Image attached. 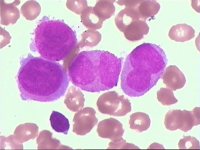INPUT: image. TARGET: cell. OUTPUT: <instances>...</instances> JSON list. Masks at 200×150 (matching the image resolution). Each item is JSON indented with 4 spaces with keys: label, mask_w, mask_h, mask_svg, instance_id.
Listing matches in <instances>:
<instances>
[{
    "label": "cell",
    "mask_w": 200,
    "mask_h": 150,
    "mask_svg": "<svg viewBox=\"0 0 200 150\" xmlns=\"http://www.w3.org/2000/svg\"><path fill=\"white\" fill-rule=\"evenodd\" d=\"M149 28L146 21L136 20L132 21L126 28L123 33L125 38L131 41L143 39L149 32Z\"/></svg>",
    "instance_id": "obj_12"
},
{
    "label": "cell",
    "mask_w": 200,
    "mask_h": 150,
    "mask_svg": "<svg viewBox=\"0 0 200 150\" xmlns=\"http://www.w3.org/2000/svg\"><path fill=\"white\" fill-rule=\"evenodd\" d=\"M84 96L79 88L77 89L75 87L72 86L68 90L64 103L71 111L78 112L84 106L85 101Z\"/></svg>",
    "instance_id": "obj_13"
},
{
    "label": "cell",
    "mask_w": 200,
    "mask_h": 150,
    "mask_svg": "<svg viewBox=\"0 0 200 150\" xmlns=\"http://www.w3.org/2000/svg\"><path fill=\"white\" fill-rule=\"evenodd\" d=\"M41 8L39 3L34 0H29L21 6V12L23 16L27 20L32 21L39 15Z\"/></svg>",
    "instance_id": "obj_18"
},
{
    "label": "cell",
    "mask_w": 200,
    "mask_h": 150,
    "mask_svg": "<svg viewBox=\"0 0 200 150\" xmlns=\"http://www.w3.org/2000/svg\"><path fill=\"white\" fill-rule=\"evenodd\" d=\"M195 33V30L190 25L185 23L179 24L172 27L168 36L176 42H183L193 38Z\"/></svg>",
    "instance_id": "obj_14"
},
{
    "label": "cell",
    "mask_w": 200,
    "mask_h": 150,
    "mask_svg": "<svg viewBox=\"0 0 200 150\" xmlns=\"http://www.w3.org/2000/svg\"><path fill=\"white\" fill-rule=\"evenodd\" d=\"M0 1V24L8 26L14 24L20 17L19 10L16 7L20 3V0H15L10 3H6L3 0Z\"/></svg>",
    "instance_id": "obj_11"
},
{
    "label": "cell",
    "mask_w": 200,
    "mask_h": 150,
    "mask_svg": "<svg viewBox=\"0 0 200 150\" xmlns=\"http://www.w3.org/2000/svg\"><path fill=\"white\" fill-rule=\"evenodd\" d=\"M183 136L178 143L179 149H200L199 142L196 138L190 136Z\"/></svg>",
    "instance_id": "obj_22"
},
{
    "label": "cell",
    "mask_w": 200,
    "mask_h": 150,
    "mask_svg": "<svg viewBox=\"0 0 200 150\" xmlns=\"http://www.w3.org/2000/svg\"><path fill=\"white\" fill-rule=\"evenodd\" d=\"M147 149H165L162 145L155 142L151 144Z\"/></svg>",
    "instance_id": "obj_24"
},
{
    "label": "cell",
    "mask_w": 200,
    "mask_h": 150,
    "mask_svg": "<svg viewBox=\"0 0 200 150\" xmlns=\"http://www.w3.org/2000/svg\"><path fill=\"white\" fill-rule=\"evenodd\" d=\"M161 78L166 87L173 91L182 88L186 80L183 73L175 65H170L164 70Z\"/></svg>",
    "instance_id": "obj_10"
},
{
    "label": "cell",
    "mask_w": 200,
    "mask_h": 150,
    "mask_svg": "<svg viewBox=\"0 0 200 150\" xmlns=\"http://www.w3.org/2000/svg\"><path fill=\"white\" fill-rule=\"evenodd\" d=\"M93 108L85 107L75 114L73 131L77 135L84 136L89 133L97 125L98 120Z\"/></svg>",
    "instance_id": "obj_8"
},
{
    "label": "cell",
    "mask_w": 200,
    "mask_h": 150,
    "mask_svg": "<svg viewBox=\"0 0 200 150\" xmlns=\"http://www.w3.org/2000/svg\"><path fill=\"white\" fill-rule=\"evenodd\" d=\"M52 133L48 130H44L40 133L38 137L42 139V142L41 145H43L44 147L43 149H60L59 147H63L65 149H72L68 147L63 145L61 144L60 141L58 140L52 138Z\"/></svg>",
    "instance_id": "obj_19"
},
{
    "label": "cell",
    "mask_w": 200,
    "mask_h": 150,
    "mask_svg": "<svg viewBox=\"0 0 200 150\" xmlns=\"http://www.w3.org/2000/svg\"><path fill=\"white\" fill-rule=\"evenodd\" d=\"M97 131L100 137L109 138L114 142H119L123 139L122 136L124 132L122 124L112 117L100 121Z\"/></svg>",
    "instance_id": "obj_9"
},
{
    "label": "cell",
    "mask_w": 200,
    "mask_h": 150,
    "mask_svg": "<svg viewBox=\"0 0 200 150\" xmlns=\"http://www.w3.org/2000/svg\"><path fill=\"white\" fill-rule=\"evenodd\" d=\"M129 124L130 128L138 132H141L147 130L150 127L151 120L147 114L137 112L130 116Z\"/></svg>",
    "instance_id": "obj_16"
},
{
    "label": "cell",
    "mask_w": 200,
    "mask_h": 150,
    "mask_svg": "<svg viewBox=\"0 0 200 150\" xmlns=\"http://www.w3.org/2000/svg\"><path fill=\"white\" fill-rule=\"evenodd\" d=\"M116 0H99L97 1L92 11L100 20L103 22L114 14L115 7L114 3Z\"/></svg>",
    "instance_id": "obj_15"
},
{
    "label": "cell",
    "mask_w": 200,
    "mask_h": 150,
    "mask_svg": "<svg viewBox=\"0 0 200 150\" xmlns=\"http://www.w3.org/2000/svg\"><path fill=\"white\" fill-rule=\"evenodd\" d=\"M20 64L17 82L23 100L52 102L64 95L69 79L59 63L29 53Z\"/></svg>",
    "instance_id": "obj_1"
},
{
    "label": "cell",
    "mask_w": 200,
    "mask_h": 150,
    "mask_svg": "<svg viewBox=\"0 0 200 150\" xmlns=\"http://www.w3.org/2000/svg\"><path fill=\"white\" fill-rule=\"evenodd\" d=\"M116 3L128 7L135 20L146 21L149 17H153L160 8L156 0H118Z\"/></svg>",
    "instance_id": "obj_7"
},
{
    "label": "cell",
    "mask_w": 200,
    "mask_h": 150,
    "mask_svg": "<svg viewBox=\"0 0 200 150\" xmlns=\"http://www.w3.org/2000/svg\"><path fill=\"white\" fill-rule=\"evenodd\" d=\"M157 98L163 105H170L175 104L178 100L175 97L173 91L170 88H161L157 91Z\"/></svg>",
    "instance_id": "obj_20"
},
{
    "label": "cell",
    "mask_w": 200,
    "mask_h": 150,
    "mask_svg": "<svg viewBox=\"0 0 200 150\" xmlns=\"http://www.w3.org/2000/svg\"><path fill=\"white\" fill-rule=\"evenodd\" d=\"M97 105L101 113L113 116H123L132 110L129 100L115 91H109L101 95Z\"/></svg>",
    "instance_id": "obj_6"
},
{
    "label": "cell",
    "mask_w": 200,
    "mask_h": 150,
    "mask_svg": "<svg viewBox=\"0 0 200 150\" xmlns=\"http://www.w3.org/2000/svg\"><path fill=\"white\" fill-rule=\"evenodd\" d=\"M123 60L107 51H81L68 65L69 79L74 85L86 91L108 90L117 85Z\"/></svg>",
    "instance_id": "obj_2"
},
{
    "label": "cell",
    "mask_w": 200,
    "mask_h": 150,
    "mask_svg": "<svg viewBox=\"0 0 200 150\" xmlns=\"http://www.w3.org/2000/svg\"><path fill=\"white\" fill-rule=\"evenodd\" d=\"M107 149H140L134 144L126 142L125 140L123 139L119 142H110Z\"/></svg>",
    "instance_id": "obj_23"
},
{
    "label": "cell",
    "mask_w": 200,
    "mask_h": 150,
    "mask_svg": "<svg viewBox=\"0 0 200 150\" xmlns=\"http://www.w3.org/2000/svg\"><path fill=\"white\" fill-rule=\"evenodd\" d=\"M47 17H43L35 29V47L43 58L60 61L66 58L75 47L76 35L63 21Z\"/></svg>",
    "instance_id": "obj_4"
},
{
    "label": "cell",
    "mask_w": 200,
    "mask_h": 150,
    "mask_svg": "<svg viewBox=\"0 0 200 150\" xmlns=\"http://www.w3.org/2000/svg\"><path fill=\"white\" fill-rule=\"evenodd\" d=\"M200 107L192 110H171L166 113L164 124L166 129L174 131L177 129L186 132L194 126L200 124Z\"/></svg>",
    "instance_id": "obj_5"
},
{
    "label": "cell",
    "mask_w": 200,
    "mask_h": 150,
    "mask_svg": "<svg viewBox=\"0 0 200 150\" xmlns=\"http://www.w3.org/2000/svg\"><path fill=\"white\" fill-rule=\"evenodd\" d=\"M24 128H23V127L22 125H18L16 128L15 131L14 132V134L15 135H17V136L18 138H17L18 139V141H20L21 143H23L26 141L29 140L30 139H34L33 138L30 136V135L33 137L34 138L35 137L33 136V135L37 136V134H33V132L38 133V129L34 130V129H38V127L37 126L33 128L36 125L35 124L32 128H30L28 131L25 130V124H23Z\"/></svg>",
    "instance_id": "obj_21"
},
{
    "label": "cell",
    "mask_w": 200,
    "mask_h": 150,
    "mask_svg": "<svg viewBox=\"0 0 200 150\" xmlns=\"http://www.w3.org/2000/svg\"><path fill=\"white\" fill-rule=\"evenodd\" d=\"M51 126L56 132L68 134L70 124L68 119L61 113L53 111L50 118Z\"/></svg>",
    "instance_id": "obj_17"
},
{
    "label": "cell",
    "mask_w": 200,
    "mask_h": 150,
    "mask_svg": "<svg viewBox=\"0 0 200 150\" xmlns=\"http://www.w3.org/2000/svg\"><path fill=\"white\" fill-rule=\"evenodd\" d=\"M168 61L163 49L155 44L136 47L127 57L121 73L123 92L131 97L143 95L156 85Z\"/></svg>",
    "instance_id": "obj_3"
}]
</instances>
